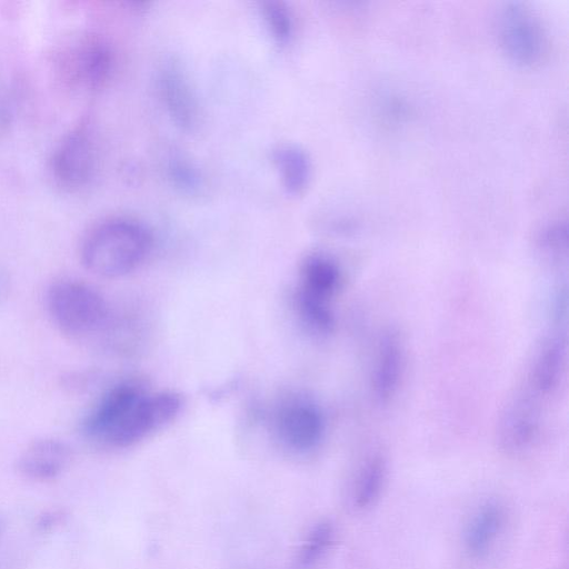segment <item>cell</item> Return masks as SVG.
<instances>
[{
    "mask_svg": "<svg viewBox=\"0 0 569 569\" xmlns=\"http://www.w3.org/2000/svg\"><path fill=\"white\" fill-rule=\"evenodd\" d=\"M151 248V232L142 222L112 217L88 232L81 246V260L97 276L118 278L137 269Z\"/></svg>",
    "mask_w": 569,
    "mask_h": 569,
    "instance_id": "obj_1",
    "label": "cell"
},
{
    "mask_svg": "<svg viewBox=\"0 0 569 569\" xmlns=\"http://www.w3.org/2000/svg\"><path fill=\"white\" fill-rule=\"evenodd\" d=\"M56 78L72 91H96L111 78L116 53L111 43L94 32L63 37L51 52Z\"/></svg>",
    "mask_w": 569,
    "mask_h": 569,
    "instance_id": "obj_2",
    "label": "cell"
},
{
    "mask_svg": "<svg viewBox=\"0 0 569 569\" xmlns=\"http://www.w3.org/2000/svg\"><path fill=\"white\" fill-rule=\"evenodd\" d=\"M47 308L64 333L84 337L99 330L108 317L103 297L90 286L76 280H59L47 292Z\"/></svg>",
    "mask_w": 569,
    "mask_h": 569,
    "instance_id": "obj_3",
    "label": "cell"
},
{
    "mask_svg": "<svg viewBox=\"0 0 569 569\" xmlns=\"http://www.w3.org/2000/svg\"><path fill=\"white\" fill-rule=\"evenodd\" d=\"M495 27L501 49L512 61L532 64L541 59L546 33L540 19L526 3H503L498 9Z\"/></svg>",
    "mask_w": 569,
    "mask_h": 569,
    "instance_id": "obj_4",
    "label": "cell"
},
{
    "mask_svg": "<svg viewBox=\"0 0 569 569\" xmlns=\"http://www.w3.org/2000/svg\"><path fill=\"white\" fill-rule=\"evenodd\" d=\"M546 399L521 383L503 406L496 430L499 448L508 455H520L536 441L542 422Z\"/></svg>",
    "mask_w": 569,
    "mask_h": 569,
    "instance_id": "obj_5",
    "label": "cell"
},
{
    "mask_svg": "<svg viewBox=\"0 0 569 569\" xmlns=\"http://www.w3.org/2000/svg\"><path fill=\"white\" fill-rule=\"evenodd\" d=\"M96 166V143L87 122L71 128L57 143L49 159L53 182L70 192L84 188L91 181Z\"/></svg>",
    "mask_w": 569,
    "mask_h": 569,
    "instance_id": "obj_6",
    "label": "cell"
},
{
    "mask_svg": "<svg viewBox=\"0 0 569 569\" xmlns=\"http://www.w3.org/2000/svg\"><path fill=\"white\" fill-rule=\"evenodd\" d=\"M273 425L279 440L299 452L315 449L325 433L322 411L312 400L302 397L284 400L276 411Z\"/></svg>",
    "mask_w": 569,
    "mask_h": 569,
    "instance_id": "obj_7",
    "label": "cell"
},
{
    "mask_svg": "<svg viewBox=\"0 0 569 569\" xmlns=\"http://www.w3.org/2000/svg\"><path fill=\"white\" fill-rule=\"evenodd\" d=\"M181 409V398L172 391L144 392L130 410L113 447H128L170 422Z\"/></svg>",
    "mask_w": 569,
    "mask_h": 569,
    "instance_id": "obj_8",
    "label": "cell"
},
{
    "mask_svg": "<svg viewBox=\"0 0 569 569\" xmlns=\"http://www.w3.org/2000/svg\"><path fill=\"white\" fill-rule=\"evenodd\" d=\"M144 392V389L133 381L112 387L86 418L84 432L91 439L113 447L130 410Z\"/></svg>",
    "mask_w": 569,
    "mask_h": 569,
    "instance_id": "obj_9",
    "label": "cell"
},
{
    "mask_svg": "<svg viewBox=\"0 0 569 569\" xmlns=\"http://www.w3.org/2000/svg\"><path fill=\"white\" fill-rule=\"evenodd\" d=\"M157 84L171 120L183 130H193L199 123L200 106L181 63L173 58L164 60L158 70Z\"/></svg>",
    "mask_w": 569,
    "mask_h": 569,
    "instance_id": "obj_10",
    "label": "cell"
},
{
    "mask_svg": "<svg viewBox=\"0 0 569 569\" xmlns=\"http://www.w3.org/2000/svg\"><path fill=\"white\" fill-rule=\"evenodd\" d=\"M566 337L560 331L545 336L536 347L523 382L548 400L558 390L566 363Z\"/></svg>",
    "mask_w": 569,
    "mask_h": 569,
    "instance_id": "obj_11",
    "label": "cell"
},
{
    "mask_svg": "<svg viewBox=\"0 0 569 569\" xmlns=\"http://www.w3.org/2000/svg\"><path fill=\"white\" fill-rule=\"evenodd\" d=\"M405 369V346L395 329L385 331L378 342L371 387L379 403H388L398 392Z\"/></svg>",
    "mask_w": 569,
    "mask_h": 569,
    "instance_id": "obj_12",
    "label": "cell"
},
{
    "mask_svg": "<svg viewBox=\"0 0 569 569\" xmlns=\"http://www.w3.org/2000/svg\"><path fill=\"white\" fill-rule=\"evenodd\" d=\"M506 525V511L500 502L480 503L468 518L462 541L466 552L475 559L485 558L496 546Z\"/></svg>",
    "mask_w": 569,
    "mask_h": 569,
    "instance_id": "obj_13",
    "label": "cell"
},
{
    "mask_svg": "<svg viewBox=\"0 0 569 569\" xmlns=\"http://www.w3.org/2000/svg\"><path fill=\"white\" fill-rule=\"evenodd\" d=\"M71 460V449L63 441L44 438L31 442L19 456L17 467L29 479L44 481L58 477Z\"/></svg>",
    "mask_w": 569,
    "mask_h": 569,
    "instance_id": "obj_14",
    "label": "cell"
},
{
    "mask_svg": "<svg viewBox=\"0 0 569 569\" xmlns=\"http://www.w3.org/2000/svg\"><path fill=\"white\" fill-rule=\"evenodd\" d=\"M299 280L297 297L330 305L340 288L341 271L331 257L313 253L302 262Z\"/></svg>",
    "mask_w": 569,
    "mask_h": 569,
    "instance_id": "obj_15",
    "label": "cell"
},
{
    "mask_svg": "<svg viewBox=\"0 0 569 569\" xmlns=\"http://www.w3.org/2000/svg\"><path fill=\"white\" fill-rule=\"evenodd\" d=\"M272 160L284 190L290 194L302 192L312 172L308 152L297 143L283 142L272 150Z\"/></svg>",
    "mask_w": 569,
    "mask_h": 569,
    "instance_id": "obj_16",
    "label": "cell"
},
{
    "mask_svg": "<svg viewBox=\"0 0 569 569\" xmlns=\"http://www.w3.org/2000/svg\"><path fill=\"white\" fill-rule=\"evenodd\" d=\"M387 479V461L375 452L361 463L351 489V502L358 510L370 508L380 497Z\"/></svg>",
    "mask_w": 569,
    "mask_h": 569,
    "instance_id": "obj_17",
    "label": "cell"
},
{
    "mask_svg": "<svg viewBox=\"0 0 569 569\" xmlns=\"http://www.w3.org/2000/svg\"><path fill=\"white\" fill-rule=\"evenodd\" d=\"M335 539V528L330 521L316 523L308 532L298 553V565L307 569L317 563L330 549Z\"/></svg>",
    "mask_w": 569,
    "mask_h": 569,
    "instance_id": "obj_18",
    "label": "cell"
},
{
    "mask_svg": "<svg viewBox=\"0 0 569 569\" xmlns=\"http://www.w3.org/2000/svg\"><path fill=\"white\" fill-rule=\"evenodd\" d=\"M167 176L172 186L183 193L196 194L203 188V177L188 157L173 153L167 161Z\"/></svg>",
    "mask_w": 569,
    "mask_h": 569,
    "instance_id": "obj_19",
    "label": "cell"
},
{
    "mask_svg": "<svg viewBox=\"0 0 569 569\" xmlns=\"http://www.w3.org/2000/svg\"><path fill=\"white\" fill-rule=\"evenodd\" d=\"M260 10L271 36L280 43L288 42L293 34L295 20L287 3L266 0L261 2Z\"/></svg>",
    "mask_w": 569,
    "mask_h": 569,
    "instance_id": "obj_20",
    "label": "cell"
},
{
    "mask_svg": "<svg viewBox=\"0 0 569 569\" xmlns=\"http://www.w3.org/2000/svg\"><path fill=\"white\" fill-rule=\"evenodd\" d=\"M568 233L562 221H553L541 229L537 246L545 259L559 263L567 257Z\"/></svg>",
    "mask_w": 569,
    "mask_h": 569,
    "instance_id": "obj_21",
    "label": "cell"
},
{
    "mask_svg": "<svg viewBox=\"0 0 569 569\" xmlns=\"http://www.w3.org/2000/svg\"><path fill=\"white\" fill-rule=\"evenodd\" d=\"M10 289L9 278L0 268V303L7 298Z\"/></svg>",
    "mask_w": 569,
    "mask_h": 569,
    "instance_id": "obj_22",
    "label": "cell"
}]
</instances>
